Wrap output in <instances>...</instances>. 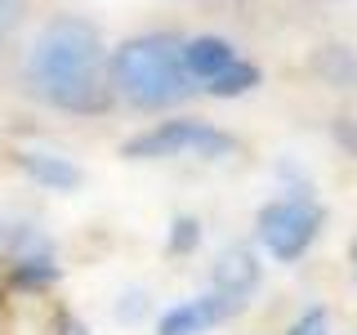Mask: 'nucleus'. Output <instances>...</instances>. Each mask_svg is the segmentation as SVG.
I'll list each match as a JSON object with an SVG mask.
<instances>
[{"label":"nucleus","instance_id":"nucleus-3","mask_svg":"<svg viewBox=\"0 0 357 335\" xmlns=\"http://www.w3.org/2000/svg\"><path fill=\"white\" fill-rule=\"evenodd\" d=\"M237 152H241L237 134L210 126V121H192V117L156 121V126L130 134L121 143L126 161H178V156H192V161H228Z\"/></svg>","mask_w":357,"mask_h":335},{"label":"nucleus","instance_id":"nucleus-14","mask_svg":"<svg viewBox=\"0 0 357 335\" xmlns=\"http://www.w3.org/2000/svg\"><path fill=\"white\" fill-rule=\"evenodd\" d=\"M286 335H326V308H308L295 318V327H290Z\"/></svg>","mask_w":357,"mask_h":335},{"label":"nucleus","instance_id":"nucleus-7","mask_svg":"<svg viewBox=\"0 0 357 335\" xmlns=\"http://www.w3.org/2000/svg\"><path fill=\"white\" fill-rule=\"evenodd\" d=\"M18 170L31 179V184L50 188V193H76V188L85 184V170L72 161V156L63 152H40V148H22L18 156Z\"/></svg>","mask_w":357,"mask_h":335},{"label":"nucleus","instance_id":"nucleus-9","mask_svg":"<svg viewBox=\"0 0 357 335\" xmlns=\"http://www.w3.org/2000/svg\"><path fill=\"white\" fill-rule=\"evenodd\" d=\"M312 72L344 89V85L357 81V59H353L349 45H326V50H317V59H312Z\"/></svg>","mask_w":357,"mask_h":335},{"label":"nucleus","instance_id":"nucleus-4","mask_svg":"<svg viewBox=\"0 0 357 335\" xmlns=\"http://www.w3.org/2000/svg\"><path fill=\"white\" fill-rule=\"evenodd\" d=\"M321 232V206L308 197H273L255 215V237L277 264H295Z\"/></svg>","mask_w":357,"mask_h":335},{"label":"nucleus","instance_id":"nucleus-17","mask_svg":"<svg viewBox=\"0 0 357 335\" xmlns=\"http://www.w3.org/2000/svg\"><path fill=\"white\" fill-rule=\"evenodd\" d=\"M353 268H357V241H353Z\"/></svg>","mask_w":357,"mask_h":335},{"label":"nucleus","instance_id":"nucleus-1","mask_svg":"<svg viewBox=\"0 0 357 335\" xmlns=\"http://www.w3.org/2000/svg\"><path fill=\"white\" fill-rule=\"evenodd\" d=\"M22 89L67 117H103L116 94L107 81V54L98 27L81 14H54L22 59Z\"/></svg>","mask_w":357,"mask_h":335},{"label":"nucleus","instance_id":"nucleus-5","mask_svg":"<svg viewBox=\"0 0 357 335\" xmlns=\"http://www.w3.org/2000/svg\"><path fill=\"white\" fill-rule=\"evenodd\" d=\"M259 277H264V264H259V255H255L250 246H228V251L215 260V268H210L215 295L232 299L237 308L259 290Z\"/></svg>","mask_w":357,"mask_h":335},{"label":"nucleus","instance_id":"nucleus-11","mask_svg":"<svg viewBox=\"0 0 357 335\" xmlns=\"http://www.w3.org/2000/svg\"><path fill=\"white\" fill-rule=\"evenodd\" d=\"M148 308H152L148 290H121V299H116V322H121V327H134V322L148 318Z\"/></svg>","mask_w":357,"mask_h":335},{"label":"nucleus","instance_id":"nucleus-18","mask_svg":"<svg viewBox=\"0 0 357 335\" xmlns=\"http://www.w3.org/2000/svg\"><path fill=\"white\" fill-rule=\"evenodd\" d=\"M0 237H5V223H0Z\"/></svg>","mask_w":357,"mask_h":335},{"label":"nucleus","instance_id":"nucleus-12","mask_svg":"<svg viewBox=\"0 0 357 335\" xmlns=\"http://www.w3.org/2000/svg\"><path fill=\"white\" fill-rule=\"evenodd\" d=\"M197 241H201V223L192 215H178L174 228H170V255H188Z\"/></svg>","mask_w":357,"mask_h":335},{"label":"nucleus","instance_id":"nucleus-8","mask_svg":"<svg viewBox=\"0 0 357 335\" xmlns=\"http://www.w3.org/2000/svg\"><path fill=\"white\" fill-rule=\"evenodd\" d=\"M232 63H237V45L223 40V36H188L183 40V67L201 89L215 81V76H223Z\"/></svg>","mask_w":357,"mask_h":335},{"label":"nucleus","instance_id":"nucleus-15","mask_svg":"<svg viewBox=\"0 0 357 335\" xmlns=\"http://www.w3.org/2000/svg\"><path fill=\"white\" fill-rule=\"evenodd\" d=\"M335 139H340L344 152L357 156V112H353V117H340V126H335Z\"/></svg>","mask_w":357,"mask_h":335},{"label":"nucleus","instance_id":"nucleus-2","mask_svg":"<svg viewBox=\"0 0 357 335\" xmlns=\"http://www.w3.org/2000/svg\"><path fill=\"white\" fill-rule=\"evenodd\" d=\"M107 81L121 103L139 112H165L197 94V81L183 67V40L170 31H143L112 50Z\"/></svg>","mask_w":357,"mask_h":335},{"label":"nucleus","instance_id":"nucleus-16","mask_svg":"<svg viewBox=\"0 0 357 335\" xmlns=\"http://www.w3.org/2000/svg\"><path fill=\"white\" fill-rule=\"evenodd\" d=\"M67 335H85V327L81 322H67Z\"/></svg>","mask_w":357,"mask_h":335},{"label":"nucleus","instance_id":"nucleus-6","mask_svg":"<svg viewBox=\"0 0 357 335\" xmlns=\"http://www.w3.org/2000/svg\"><path fill=\"white\" fill-rule=\"evenodd\" d=\"M232 313H237V304L210 290V295H197V299H183V304L165 308L156 318V335H201V331L219 327V322H228Z\"/></svg>","mask_w":357,"mask_h":335},{"label":"nucleus","instance_id":"nucleus-10","mask_svg":"<svg viewBox=\"0 0 357 335\" xmlns=\"http://www.w3.org/2000/svg\"><path fill=\"white\" fill-rule=\"evenodd\" d=\"M255 85H259V67L237 59L223 76H215V81L206 85V94H215V98H241V94H250Z\"/></svg>","mask_w":357,"mask_h":335},{"label":"nucleus","instance_id":"nucleus-13","mask_svg":"<svg viewBox=\"0 0 357 335\" xmlns=\"http://www.w3.org/2000/svg\"><path fill=\"white\" fill-rule=\"evenodd\" d=\"M18 18H22V0H0V54H5L9 36H14Z\"/></svg>","mask_w":357,"mask_h":335}]
</instances>
